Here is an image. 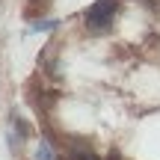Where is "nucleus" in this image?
Listing matches in <instances>:
<instances>
[{"mask_svg":"<svg viewBox=\"0 0 160 160\" xmlns=\"http://www.w3.org/2000/svg\"><path fill=\"white\" fill-rule=\"evenodd\" d=\"M86 27L92 33H104L110 30V24L116 21V0H95V3L86 9Z\"/></svg>","mask_w":160,"mask_h":160,"instance_id":"nucleus-1","label":"nucleus"},{"mask_svg":"<svg viewBox=\"0 0 160 160\" xmlns=\"http://www.w3.org/2000/svg\"><path fill=\"white\" fill-rule=\"evenodd\" d=\"M53 0H27L24 3V18H30V24L39 21V15H45L48 9H51Z\"/></svg>","mask_w":160,"mask_h":160,"instance_id":"nucleus-2","label":"nucleus"},{"mask_svg":"<svg viewBox=\"0 0 160 160\" xmlns=\"http://www.w3.org/2000/svg\"><path fill=\"white\" fill-rule=\"evenodd\" d=\"M57 27H59V21H53V18H39V21L30 24V30H36V33H51Z\"/></svg>","mask_w":160,"mask_h":160,"instance_id":"nucleus-3","label":"nucleus"},{"mask_svg":"<svg viewBox=\"0 0 160 160\" xmlns=\"http://www.w3.org/2000/svg\"><path fill=\"white\" fill-rule=\"evenodd\" d=\"M12 125H15V133L21 139H27L30 133H33V128H30V122L27 119H21V116H12Z\"/></svg>","mask_w":160,"mask_h":160,"instance_id":"nucleus-4","label":"nucleus"},{"mask_svg":"<svg viewBox=\"0 0 160 160\" xmlns=\"http://www.w3.org/2000/svg\"><path fill=\"white\" fill-rule=\"evenodd\" d=\"M71 160H101V157H98L92 148H80V145H74V148H71Z\"/></svg>","mask_w":160,"mask_h":160,"instance_id":"nucleus-5","label":"nucleus"},{"mask_svg":"<svg viewBox=\"0 0 160 160\" xmlns=\"http://www.w3.org/2000/svg\"><path fill=\"white\" fill-rule=\"evenodd\" d=\"M36 160H53V151H51L48 142H42L39 148H36Z\"/></svg>","mask_w":160,"mask_h":160,"instance_id":"nucleus-6","label":"nucleus"}]
</instances>
